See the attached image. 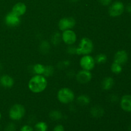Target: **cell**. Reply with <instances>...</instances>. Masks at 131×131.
<instances>
[{"mask_svg":"<svg viewBox=\"0 0 131 131\" xmlns=\"http://www.w3.org/2000/svg\"><path fill=\"white\" fill-rule=\"evenodd\" d=\"M47 86V79L43 75L35 74L28 82V88L34 93H42L46 89Z\"/></svg>","mask_w":131,"mask_h":131,"instance_id":"obj_1","label":"cell"},{"mask_svg":"<svg viewBox=\"0 0 131 131\" xmlns=\"http://www.w3.org/2000/svg\"><path fill=\"white\" fill-rule=\"evenodd\" d=\"M93 43L88 37H83L76 47V54L88 55L93 52Z\"/></svg>","mask_w":131,"mask_h":131,"instance_id":"obj_2","label":"cell"},{"mask_svg":"<svg viewBox=\"0 0 131 131\" xmlns=\"http://www.w3.org/2000/svg\"><path fill=\"white\" fill-rule=\"evenodd\" d=\"M57 98L59 102L63 104L72 103L75 99V94L70 88H62L58 92Z\"/></svg>","mask_w":131,"mask_h":131,"instance_id":"obj_3","label":"cell"},{"mask_svg":"<svg viewBox=\"0 0 131 131\" xmlns=\"http://www.w3.org/2000/svg\"><path fill=\"white\" fill-rule=\"evenodd\" d=\"M26 113L24 106L20 104H15L12 106L9 111V117L14 121H18L23 118Z\"/></svg>","mask_w":131,"mask_h":131,"instance_id":"obj_4","label":"cell"},{"mask_svg":"<svg viewBox=\"0 0 131 131\" xmlns=\"http://www.w3.org/2000/svg\"><path fill=\"white\" fill-rule=\"evenodd\" d=\"M125 6L122 1H116L113 3L109 8V14L112 17H117L120 16L124 12Z\"/></svg>","mask_w":131,"mask_h":131,"instance_id":"obj_5","label":"cell"},{"mask_svg":"<svg viewBox=\"0 0 131 131\" xmlns=\"http://www.w3.org/2000/svg\"><path fill=\"white\" fill-rule=\"evenodd\" d=\"M95 63L94 58H93L90 54L83 55L79 61V64L82 69L90 70V71L94 69Z\"/></svg>","mask_w":131,"mask_h":131,"instance_id":"obj_6","label":"cell"},{"mask_svg":"<svg viewBox=\"0 0 131 131\" xmlns=\"http://www.w3.org/2000/svg\"><path fill=\"white\" fill-rule=\"evenodd\" d=\"M76 21L72 17H66L60 19L58 22V28L61 31L72 29L75 27Z\"/></svg>","mask_w":131,"mask_h":131,"instance_id":"obj_7","label":"cell"},{"mask_svg":"<svg viewBox=\"0 0 131 131\" xmlns=\"http://www.w3.org/2000/svg\"><path fill=\"white\" fill-rule=\"evenodd\" d=\"M61 39L64 43L68 46L74 45L77 40V35L72 29H67L63 31Z\"/></svg>","mask_w":131,"mask_h":131,"instance_id":"obj_8","label":"cell"},{"mask_svg":"<svg viewBox=\"0 0 131 131\" xmlns=\"http://www.w3.org/2000/svg\"><path fill=\"white\" fill-rule=\"evenodd\" d=\"M75 79L78 83L81 84H86L92 80V74L90 70L82 69L75 74Z\"/></svg>","mask_w":131,"mask_h":131,"instance_id":"obj_9","label":"cell"},{"mask_svg":"<svg viewBox=\"0 0 131 131\" xmlns=\"http://www.w3.org/2000/svg\"><path fill=\"white\" fill-rule=\"evenodd\" d=\"M5 22L6 26L9 27H16L20 23V17L15 15L12 12L8 13L5 17Z\"/></svg>","mask_w":131,"mask_h":131,"instance_id":"obj_10","label":"cell"},{"mask_svg":"<svg viewBox=\"0 0 131 131\" xmlns=\"http://www.w3.org/2000/svg\"><path fill=\"white\" fill-rule=\"evenodd\" d=\"M128 60V54L124 50H120L115 53L114 56V62L120 65H124Z\"/></svg>","mask_w":131,"mask_h":131,"instance_id":"obj_11","label":"cell"},{"mask_svg":"<svg viewBox=\"0 0 131 131\" xmlns=\"http://www.w3.org/2000/svg\"><path fill=\"white\" fill-rule=\"evenodd\" d=\"M26 5L22 2H18L13 6L12 12L19 17L23 16L26 12Z\"/></svg>","mask_w":131,"mask_h":131,"instance_id":"obj_12","label":"cell"},{"mask_svg":"<svg viewBox=\"0 0 131 131\" xmlns=\"http://www.w3.org/2000/svg\"><path fill=\"white\" fill-rule=\"evenodd\" d=\"M120 106L124 111L131 112V95H125L122 97Z\"/></svg>","mask_w":131,"mask_h":131,"instance_id":"obj_13","label":"cell"},{"mask_svg":"<svg viewBox=\"0 0 131 131\" xmlns=\"http://www.w3.org/2000/svg\"><path fill=\"white\" fill-rule=\"evenodd\" d=\"M0 84L5 88H10L14 85V79L9 75H3L0 77Z\"/></svg>","mask_w":131,"mask_h":131,"instance_id":"obj_14","label":"cell"},{"mask_svg":"<svg viewBox=\"0 0 131 131\" xmlns=\"http://www.w3.org/2000/svg\"><path fill=\"white\" fill-rule=\"evenodd\" d=\"M90 115L92 117L95 118H100L102 117L104 115V110L103 107L101 106H93L90 109Z\"/></svg>","mask_w":131,"mask_h":131,"instance_id":"obj_15","label":"cell"},{"mask_svg":"<svg viewBox=\"0 0 131 131\" xmlns=\"http://www.w3.org/2000/svg\"><path fill=\"white\" fill-rule=\"evenodd\" d=\"M115 81L111 77H106L104 78L101 83V87L104 90H110L113 87Z\"/></svg>","mask_w":131,"mask_h":131,"instance_id":"obj_16","label":"cell"},{"mask_svg":"<svg viewBox=\"0 0 131 131\" xmlns=\"http://www.w3.org/2000/svg\"><path fill=\"white\" fill-rule=\"evenodd\" d=\"M76 102L78 105L81 106H88L91 102L90 97L85 94L80 95L76 99Z\"/></svg>","mask_w":131,"mask_h":131,"instance_id":"obj_17","label":"cell"},{"mask_svg":"<svg viewBox=\"0 0 131 131\" xmlns=\"http://www.w3.org/2000/svg\"><path fill=\"white\" fill-rule=\"evenodd\" d=\"M49 116L52 121H58V120H61L63 116L61 111L57 110H54L50 111Z\"/></svg>","mask_w":131,"mask_h":131,"instance_id":"obj_18","label":"cell"},{"mask_svg":"<svg viewBox=\"0 0 131 131\" xmlns=\"http://www.w3.org/2000/svg\"><path fill=\"white\" fill-rule=\"evenodd\" d=\"M51 49L50 43L47 40H43L41 42L39 46V49L40 52L43 54H47L49 52Z\"/></svg>","mask_w":131,"mask_h":131,"instance_id":"obj_19","label":"cell"},{"mask_svg":"<svg viewBox=\"0 0 131 131\" xmlns=\"http://www.w3.org/2000/svg\"><path fill=\"white\" fill-rule=\"evenodd\" d=\"M45 65L41 63H37L33 65V72L37 75H43L44 72Z\"/></svg>","mask_w":131,"mask_h":131,"instance_id":"obj_20","label":"cell"},{"mask_svg":"<svg viewBox=\"0 0 131 131\" xmlns=\"http://www.w3.org/2000/svg\"><path fill=\"white\" fill-rule=\"evenodd\" d=\"M48 129V125L44 122H38L35 124V131H47Z\"/></svg>","mask_w":131,"mask_h":131,"instance_id":"obj_21","label":"cell"},{"mask_svg":"<svg viewBox=\"0 0 131 131\" xmlns=\"http://www.w3.org/2000/svg\"><path fill=\"white\" fill-rule=\"evenodd\" d=\"M61 40V35L59 32H55L51 36V42L54 46H58L60 44Z\"/></svg>","mask_w":131,"mask_h":131,"instance_id":"obj_22","label":"cell"},{"mask_svg":"<svg viewBox=\"0 0 131 131\" xmlns=\"http://www.w3.org/2000/svg\"><path fill=\"white\" fill-rule=\"evenodd\" d=\"M54 68L52 65H46L45 66L44 72H43V75L46 78H48V77L52 76L54 73Z\"/></svg>","mask_w":131,"mask_h":131,"instance_id":"obj_23","label":"cell"},{"mask_svg":"<svg viewBox=\"0 0 131 131\" xmlns=\"http://www.w3.org/2000/svg\"><path fill=\"white\" fill-rule=\"evenodd\" d=\"M94 59L96 63L103 64L107 61V56L105 54L100 53L98 54Z\"/></svg>","mask_w":131,"mask_h":131,"instance_id":"obj_24","label":"cell"},{"mask_svg":"<svg viewBox=\"0 0 131 131\" xmlns=\"http://www.w3.org/2000/svg\"><path fill=\"white\" fill-rule=\"evenodd\" d=\"M111 70L113 73L115 74H120L122 71V65L113 62L111 66Z\"/></svg>","mask_w":131,"mask_h":131,"instance_id":"obj_25","label":"cell"},{"mask_svg":"<svg viewBox=\"0 0 131 131\" xmlns=\"http://www.w3.org/2000/svg\"><path fill=\"white\" fill-rule=\"evenodd\" d=\"M70 65V61H69V60H63V61L59 62V63L58 64V67L59 69H65V68L68 67Z\"/></svg>","mask_w":131,"mask_h":131,"instance_id":"obj_26","label":"cell"},{"mask_svg":"<svg viewBox=\"0 0 131 131\" xmlns=\"http://www.w3.org/2000/svg\"><path fill=\"white\" fill-rule=\"evenodd\" d=\"M16 125L14 123H9L5 128V131H16Z\"/></svg>","mask_w":131,"mask_h":131,"instance_id":"obj_27","label":"cell"},{"mask_svg":"<svg viewBox=\"0 0 131 131\" xmlns=\"http://www.w3.org/2000/svg\"><path fill=\"white\" fill-rule=\"evenodd\" d=\"M67 52L69 54L74 55L76 54V47L74 46L73 45L69 46L68 48L67 49Z\"/></svg>","mask_w":131,"mask_h":131,"instance_id":"obj_28","label":"cell"},{"mask_svg":"<svg viewBox=\"0 0 131 131\" xmlns=\"http://www.w3.org/2000/svg\"><path fill=\"white\" fill-rule=\"evenodd\" d=\"M20 131H35L34 129L30 126L29 125H23L21 128H20Z\"/></svg>","mask_w":131,"mask_h":131,"instance_id":"obj_29","label":"cell"},{"mask_svg":"<svg viewBox=\"0 0 131 131\" xmlns=\"http://www.w3.org/2000/svg\"><path fill=\"white\" fill-rule=\"evenodd\" d=\"M52 131H65V128H64V127L62 125L59 124V125H56L54 127Z\"/></svg>","mask_w":131,"mask_h":131,"instance_id":"obj_30","label":"cell"},{"mask_svg":"<svg viewBox=\"0 0 131 131\" xmlns=\"http://www.w3.org/2000/svg\"><path fill=\"white\" fill-rule=\"evenodd\" d=\"M112 0H99V2L103 6H108L111 3Z\"/></svg>","mask_w":131,"mask_h":131,"instance_id":"obj_31","label":"cell"},{"mask_svg":"<svg viewBox=\"0 0 131 131\" xmlns=\"http://www.w3.org/2000/svg\"><path fill=\"white\" fill-rule=\"evenodd\" d=\"M110 101L111 102H116L118 101V96L116 95L113 94L111 95L110 97Z\"/></svg>","mask_w":131,"mask_h":131,"instance_id":"obj_32","label":"cell"},{"mask_svg":"<svg viewBox=\"0 0 131 131\" xmlns=\"http://www.w3.org/2000/svg\"><path fill=\"white\" fill-rule=\"evenodd\" d=\"M67 75L69 77H70V78H72V77H74V75H75V73H74V72L72 70H71L67 73Z\"/></svg>","mask_w":131,"mask_h":131,"instance_id":"obj_33","label":"cell"},{"mask_svg":"<svg viewBox=\"0 0 131 131\" xmlns=\"http://www.w3.org/2000/svg\"><path fill=\"white\" fill-rule=\"evenodd\" d=\"M126 10H127V11L128 12L131 14V3H129V5L127 6Z\"/></svg>","mask_w":131,"mask_h":131,"instance_id":"obj_34","label":"cell"},{"mask_svg":"<svg viewBox=\"0 0 131 131\" xmlns=\"http://www.w3.org/2000/svg\"><path fill=\"white\" fill-rule=\"evenodd\" d=\"M69 1L72 3H76V2H78L79 0H69Z\"/></svg>","mask_w":131,"mask_h":131,"instance_id":"obj_35","label":"cell"},{"mask_svg":"<svg viewBox=\"0 0 131 131\" xmlns=\"http://www.w3.org/2000/svg\"><path fill=\"white\" fill-rule=\"evenodd\" d=\"M128 129H129V131H131V124H130V125H129Z\"/></svg>","mask_w":131,"mask_h":131,"instance_id":"obj_36","label":"cell"},{"mask_svg":"<svg viewBox=\"0 0 131 131\" xmlns=\"http://www.w3.org/2000/svg\"><path fill=\"white\" fill-rule=\"evenodd\" d=\"M2 64L1 63H0V70H1V69H2Z\"/></svg>","mask_w":131,"mask_h":131,"instance_id":"obj_37","label":"cell"},{"mask_svg":"<svg viewBox=\"0 0 131 131\" xmlns=\"http://www.w3.org/2000/svg\"><path fill=\"white\" fill-rule=\"evenodd\" d=\"M1 118V113H0V119Z\"/></svg>","mask_w":131,"mask_h":131,"instance_id":"obj_38","label":"cell"},{"mask_svg":"<svg viewBox=\"0 0 131 131\" xmlns=\"http://www.w3.org/2000/svg\"><path fill=\"white\" fill-rule=\"evenodd\" d=\"M0 128H1V127H0Z\"/></svg>","mask_w":131,"mask_h":131,"instance_id":"obj_39","label":"cell"}]
</instances>
